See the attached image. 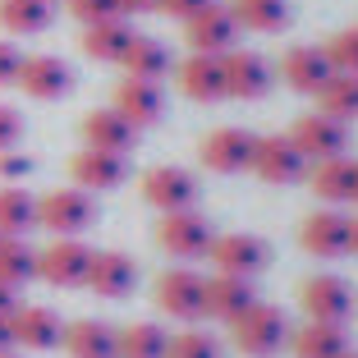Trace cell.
I'll return each instance as SVG.
<instances>
[{
	"label": "cell",
	"mask_w": 358,
	"mask_h": 358,
	"mask_svg": "<svg viewBox=\"0 0 358 358\" xmlns=\"http://www.w3.org/2000/svg\"><path fill=\"white\" fill-rule=\"evenodd\" d=\"M230 340H234V349L248 354V358H271V354H280V345L289 340V322H285V313L271 308V303H248L230 322Z\"/></svg>",
	"instance_id": "cell-1"
},
{
	"label": "cell",
	"mask_w": 358,
	"mask_h": 358,
	"mask_svg": "<svg viewBox=\"0 0 358 358\" xmlns=\"http://www.w3.org/2000/svg\"><path fill=\"white\" fill-rule=\"evenodd\" d=\"M92 221H96V202L83 189H55L46 198H37V225L51 230L55 239H78Z\"/></svg>",
	"instance_id": "cell-2"
},
{
	"label": "cell",
	"mask_w": 358,
	"mask_h": 358,
	"mask_svg": "<svg viewBox=\"0 0 358 358\" xmlns=\"http://www.w3.org/2000/svg\"><path fill=\"white\" fill-rule=\"evenodd\" d=\"M211 225L207 216H198V211H166L157 221V243L166 248L170 257H179V262H193V257H207L211 253Z\"/></svg>",
	"instance_id": "cell-3"
},
{
	"label": "cell",
	"mask_w": 358,
	"mask_h": 358,
	"mask_svg": "<svg viewBox=\"0 0 358 358\" xmlns=\"http://www.w3.org/2000/svg\"><path fill=\"white\" fill-rule=\"evenodd\" d=\"M202 294H207V280L193 266H170V271L157 275V308L170 313L175 322H198Z\"/></svg>",
	"instance_id": "cell-4"
},
{
	"label": "cell",
	"mask_w": 358,
	"mask_h": 358,
	"mask_svg": "<svg viewBox=\"0 0 358 358\" xmlns=\"http://www.w3.org/2000/svg\"><path fill=\"white\" fill-rule=\"evenodd\" d=\"M289 143H294L299 152H303V161H331V157H345V143H349V129L340 124V120L322 115V110H313V115H299L294 129H289Z\"/></svg>",
	"instance_id": "cell-5"
},
{
	"label": "cell",
	"mask_w": 358,
	"mask_h": 358,
	"mask_svg": "<svg viewBox=\"0 0 358 358\" xmlns=\"http://www.w3.org/2000/svg\"><path fill=\"white\" fill-rule=\"evenodd\" d=\"M253 170L262 184H299V179L308 175V161H303V152L289 143V134H271V138H257V148H253Z\"/></svg>",
	"instance_id": "cell-6"
},
{
	"label": "cell",
	"mask_w": 358,
	"mask_h": 358,
	"mask_svg": "<svg viewBox=\"0 0 358 358\" xmlns=\"http://www.w3.org/2000/svg\"><path fill=\"white\" fill-rule=\"evenodd\" d=\"M211 262H216V271L221 275H262L266 262H271V248H266V239H257V234H221V239H211Z\"/></svg>",
	"instance_id": "cell-7"
},
{
	"label": "cell",
	"mask_w": 358,
	"mask_h": 358,
	"mask_svg": "<svg viewBox=\"0 0 358 358\" xmlns=\"http://www.w3.org/2000/svg\"><path fill=\"white\" fill-rule=\"evenodd\" d=\"M299 243H303V253H313V257H345L349 243H354V221L336 207L313 211V216L299 225Z\"/></svg>",
	"instance_id": "cell-8"
},
{
	"label": "cell",
	"mask_w": 358,
	"mask_h": 358,
	"mask_svg": "<svg viewBox=\"0 0 358 358\" xmlns=\"http://www.w3.org/2000/svg\"><path fill=\"white\" fill-rule=\"evenodd\" d=\"M87 262H92V248L78 239H55L37 253V275L55 289H74L87 280Z\"/></svg>",
	"instance_id": "cell-9"
},
{
	"label": "cell",
	"mask_w": 358,
	"mask_h": 358,
	"mask_svg": "<svg viewBox=\"0 0 358 358\" xmlns=\"http://www.w3.org/2000/svg\"><path fill=\"white\" fill-rule=\"evenodd\" d=\"M299 303H303L308 322H336V327H345V317L354 313V289L340 275H308L303 289H299Z\"/></svg>",
	"instance_id": "cell-10"
},
{
	"label": "cell",
	"mask_w": 358,
	"mask_h": 358,
	"mask_svg": "<svg viewBox=\"0 0 358 358\" xmlns=\"http://www.w3.org/2000/svg\"><path fill=\"white\" fill-rule=\"evenodd\" d=\"M253 148H257V138L248 134V129L225 124V129H216V134L202 138L198 157H202V166L216 170V175H239V170L253 166Z\"/></svg>",
	"instance_id": "cell-11"
},
{
	"label": "cell",
	"mask_w": 358,
	"mask_h": 358,
	"mask_svg": "<svg viewBox=\"0 0 358 358\" xmlns=\"http://www.w3.org/2000/svg\"><path fill=\"white\" fill-rule=\"evenodd\" d=\"M14 83L28 96H37V101H60V96L74 92V69L60 55H28V60H19V78Z\"/></svg>",
	"instance_id": "cell-12"
},
{
	"label": "cell",
	"mask_w": 358,
	"mask_h": 358,
	"mask_svg": "<svg viewBox=\"0 0 358 358\" xmlns=\"http://www.w3.org/2000/svg\"><path fill=\"white\" fill-rule=\"evenodd\" d=\"M234 37H239V23H234V14L225 10V5H216V0H211L202 14H193V19L184 23V42H189L198 55L234 51Z\"/></svg>",
	"instance_id": "cell-13"
},
{
	"label": "cell",
	"mask_w": 358,
	"mask_h": 358,
	"mask_svg": "<svg viewBox=\"0 0 358 358\" xmlns=\"http://www.w3.org/2000/svg\"><path fill=\"white\" fill-rule=\"evenodd\" d=\"M143 198L166 216V211H189L198 202V179L179 166H152L143 175Z\"/></svg>",
	"instance_id": "cell-14"
},
{
	"label": "cell",
	"mask_w": 358,
	"mask_h": 358,
	"mask_svg": "<svg viewBox=\"0 0 358 358\" xmlns=\"http://www.w3.org/2000/svg\"><path fill=\"white\" fill-rule=\"evenodd\" d=\"M225 69V96H239V101H257V96L271 92V64L262 60L257 51H225L221 55Z\"/></svg>",
	"instance_id": "cell-15"
},
{
	"label": "cell",
	"mask_w": 358,
	"mask_h": 358,
	"mask_svg": "<svg viewBox=\"0 0 358 358\" xmlns=\"http://www.w3.org/2000/svg\"><path fill=\"white\" fill-rule=\"evenodd\" d=\"M83 285L101 299H124V294H134V285H138V262L129 253H92Z\"/></svg>",
	"instance_id": "cell-16"
},
{
	"label": "cell",
	"mask_w": 358,
	"mask_h": 358,
	"mask_svg": "<svg viewBox=\"0 0 358 358\" xmlns=\"http://www.w3.org/2000/svg\"><path fill=\"white\" fill-rule=\"evenodd\" d=\"M69 175H74V189L83 193H106V189H120L129 175L124 157H115V152H92L83 148L74 161H69Z\"/></svg>",
	"instance_id": "cell-17"
},
{
	"label": "cell",
	"mask_w": 358,
	"mask_h": 358,
	"mask_svg": "<svg viewBox=\"0 0 358 358\" xmlns=\"http://www.w3.org/2000/svg\"><path fill=\"white\" fill-rule=\"evenodd\" d=\"M83 143L92 152H115V157H124L138 143V129L120 115L115 106H106V110H87L83 115Z\"/></svg>",
	"instance_id": "cell-18"
},
{
	"label": "cell",
	"mask_w": 358,
	"mask_h": 358,
	"mask_svg": "<svg viewBox=\"0 0 358 358\" xmlns=\"http://www.w3.org/2000/svg\"><path fill=\"white\" fill-rule=\"evenodd\" d=\"M115 110H120V115H124L134 129L157 124L161 110H166L161 83H148V78H120V87H115Z\"/></svg>",
	"instance_id": "cell-19"
},
{
	"label": "cell",
	"mask_w": 358,
	"mask_h": 358,
	"mask_svg": "<svg viewBox=\"0 0 358 358\" xmlns=\"http://www.w3.org/2000/svg\"><path fill=\"white\" fill-rule=\"evenodd\" d=\"M10 327H14V345H23V349H55L64 340L60 313H51V308H42V303L14 308V313H10Z\"/></svg>",
	"instance_id": "cell-20"
},
{
	"label": "cell",
	"mask_w": 358,
	"mask_h": 358,
	"mask_svg": "<svg viewBox=\"0 0 358 358\" xmlns=\"http://www.w3.org/2000/svg\"><path fill=\"white\" fill-rule=\"evenodd\" d=\"M248 303H257L253 280L248 275H211L207 294H202V317H216V322H234Z\"/></svg>",
	"instance_id": "cell-21"
},
{
	"label": "cell",
	"mask_w": 358,
	"mask_h": 358,
	"mask_svg": "<svg viewBox=\"0 0 358 358\" xmlns=\"http://www.w3.org/2000/svg\"><path fill=\"white\" fill-rule=\"evenodd\" d=\"M331 74H336V69H331L322 46H294V51H285V60H280V78L294 87V92H308V96L322 92V83H327Z\"/></svg>",
	"instance_id": "cell-22"
},
{
	"label": "cell",
	"mask_w": 358,
	"mask_h": 358,
	"mask_svg": "<svg viewBox=\"0 0 358 358\" xmlns=\"http://www.w3.org/2000/svg\"><path fill=\"white\" fill-rule=\"evenodd\" d=\"M179 92L189 96V101H221V96H225L221 55H198V51H193L189 60L179 64Z\"/></svg>",
	"instance_id": "cell-23"
},
{
	"label": "cell",
	"mask_w": 358,
	"mask_h": 358,
	"mask_svg": "<svg viewBox=\"0 0 358 358\" xmlns=\"http://www.w3.org/2000/svg\"><path fill=\"white\" fill-rule=\"evenodd\" d=\"M60 345H64L69 358H120V331H110L106 322L83 317V322H69V327H64Z\"/></svg>",
	"instance_id": "cell-24"
},
{
	"label": "cell",
	"mask_w": 358,
	"mask_h": 358,
	"mask_svg": "<svg viewBox=\"0 0 358 358\" xmlns=\"http://www.w3.org/2000/svg\"><path fill=\"white\" fill-rule=\"evenodd\" d=\"M308 179H313V193H317L322 202H354V189H358V161H349V157L317 161Z\"/></svg>",
	"instance_id": "cell-25"
},
{
	"label": "cell",
	"mask_w": 358,
	"mask_h": 358,
	"mask_svg": "<svg viewBox=\"0 0 358 358\" xmlns=\"http://www.w3.org/2000/svg\"><path fill=\"white\" fill-rule=\"evenodd\" d=\"M289 349H294V358H340L349 354V340L345 327H336V322H308L289 336Z\"/></svg>",
	"instance_id": "cell-26"
},
{
	"label": "cell",
	"mask_w": 358,
	"mask_h": 358,
	"mask_svg": "<svg viewBox=\"0 0 358 358\" xmlns=\"http://www.w3.org/2000/svg\"><path fill=\"white\" fill-rule=\"evenodd\" d=\"M120 64H124V78H148V83H161V78L170 74V51L157 42V37L134 32V42H129L124 55H120Z\"/></svg>",
	"instance_id": "cell-27"
},
{
	"label": "cell",
	"mask_w": 358,
	"mask_h": 358,
	"mask_svg": "<svg viewBox=\"0 0 358 358\" xmlns=\"http://www.w3.org/2000/svg\"><path fill=\"white\" fill-rule=\"evenodd\" d=\"M129 42H134V28H129L124 19H106V23H92V28H83V55H92V60H106V64H120V55L129 51Z\"/></svg>",
	"instance_id": "cell-28"
},
{
	"label": "cell",
	"mask_w": 358,
	"mask_h": 358,
	"mask_svg": "<svg viewBox=\"0 0 358 358\" xmlns=\"http://www.w3.org/2000/svg\"><path fill=\"white\" fill-rule=\"evenodd\" d=\"M55 19L51 0H0V28L14 32V37H32V32H46Z\"/></svg>",
	"instance_id": "cell-29"
},
{
	"label": "cell",
	"mask_w": 358,
	"mask_h": 358,
	"mask_svg": "<svg viewBox=\"0 0 358 358\" xmlns=\"http://www.w3.org/2000/svg\"><path fill=\"white\" fill-rule=\"evenodd\" d=\"M230 14L248 32H280L289 23V0H230Z\"/></svg>",
	"instance_id": "cell-30"
},
{
	"label": "cell",
	"mask_w": 358,
	"mask_h": 358,
	"mask_svg": "<svg viewBox=\"0 0 358 358\" xmlns=\"http://www.w3.org/2000/svg\"><path fill=\"white\" fill-rule=\"evenodd\" d=\"M37 225V198L10 184V189H0V239H23V234Z\"/></svg>",
	"instance_id": "cell-31"
},
{
	"label": "cell",
	"mask_w": 358,
	"mask_h": 358,
	"mask_svg": "<svg viewBox=\"0 0 358 358\" xmlns=\"http://www.w3.org/2000/svg\"><path fill=\"white\" fill-rule=\"evenodd\" d=\"M317 106H322V115L340 120V124L358 120V74H331L317 92Z\"/></svg>",
	"instance_id": "cell-32"
},
{
	"label": "cell",
	"mask_w": 358,
	"mask_h": 358,
	"mask_svg": "<svg viewBox=\"0 0 358 358\" xmlns=\"http://www.w3.org/2000/svg\"><path fill=\"white\" fill-rule=\"evenodd\" d=\"M170 336L157 322H134L120 331V358H166Z\"/></svg>",
	"instance_id": "cell-33"
},
{
	"label": "cell",
	"mask_w": 358,
	"mask_h": 358,
	"mask_svg": "<svg viewBox=\"0 0 358 358\" xmlns=\"http://www.w3.org/2000/svg\"><path fill=\"white\" fill-rule=\"evenodd\" d=\"M0 280L14 285V289L37 280V253L23 239H0Z\"/></svg>",
	"instance_id": "cell-34"
},
{
	"label": "cell",
	"mask_w": 358,
	"mask_h": 358,
	"mask_svg": "<svg viewBox=\"0 0 358 358\" xmlns=\"http://www.w3.org/2000/svg\"><path fill=\"white\" fill-rule=\"evenodd\" d=\"M166 358H221V345L207 331H179V336H170Z\"/></svg>",
	"instance_id": "cell-35"
},
{
	"label": "cell",
	"mask_w": 358,
	"mask_h": 358,
	"mask_svg": "<svg viewBox=\"0 0 358 358\" xmlns=\"http://www.w3.org/2000/svg\"><path fill=\"white\" fill-rule=\"evenodd\" d=\"M322 51H327V60H331V69H336V74H358V28L336 32Z\"/></svg>",
	"instance_id": "cell-36"
},
{
	"label": "cell",
	"mask_w": 358,
	"mask_h": 358,
	"mask_svg": "<svg viewBox=\"0 0 358 358\" xmlns=\"http://www.w3.org/2000/svg\"><path fill=\"white\" fill-rule=\"evenodd\" d=\"M64 5H69V14H74L83 28L106 23V19H120V5H115V0H64Z\"/></svg>",
	"instance_id": "cell-37"
},
{
	"label": "cell",
	"mask_w": 358,
	"mask_h": 358,
	"mask_svg": "<svg viewBox=\"0 0 358 358\" xmlns=\"http://www.w3.org/2000/svg\"><path fill=\"white\" fill-rule=\"evenodd\" d=\"M32 175V157H23V152H0V179L5 184H19V179H28Z\"/></svg>",
	"instance_id": "cell-38"
},
{
	"label": "cell",
	"mask_w": 358,
	"mask_h": 358,
	"mask_svg": "<svg viewBox=\"0 0 358 358\" xmlns=\"http://www.w3.org/2000/svg\"><path fill=\"white\" fill-rule=\"evenodd\" d=\"M19 138H23V120H19V110L0 106V152H10Z\"/></svg>",
	"instance_id": "cell-39"
},
{
	"label": "cell",
	"mask_w": 358,
	"mask_h": 358,
	"mask_svg": "<svg viewBox=\"0 0 358 358\" xmlns=\"http://www.w3.org/2000/svg\"><path fill=\"white\" fill-rule=\"evenodd\" d=\"M207 5H211V0H157L161 14H170V19H184V23H189L193 14H202Z\"/></svg>",
	"instance_id": "cell-40"
},
{
	"label": "cell",
	"mask_w": 358,
	"mask_h": 358,
	"mask_svg": "<svg viewBox=\"0 0 358 358\" xmlns=\"http://www.w3.org/2000/svg\"><path fill=\"white\" fill-rule=\"evenodd\" d=\"M19 60H23V55L14 51L10 42H0V87H5V83H14V78H19Z\"/></svg>",
	"instance_id": "cell-41"
},
{
	"label": "cell",
	"mask_w": 358,
	"mask_h": 358,
	"mask_svg": "<svg viewBox=\"0 0 358 358\" xmlns=\"http://www.w3.org/2000/svg\"><path fill=\"white\" fill-rule=\"evenodd\" d=\"M120 5V19H129V14H152L157 10V0H115Z\"/></svg>",
	"instance_id": "cell-42"
},
{
	"label": "cell",
	"mask_w": 358,
	"mask_h": 358,
	"mask_svg": "<svg viewBox=\"0 0 358 358\" xmlns=\"http://www.w3.org/2000/svg\"><path fill=\"white\" fill-rule=\"evenodd\" d=\"M14 308H19V289H14V285H5V280H0V317H10Z\"/></svg>",
	"instance_id": "cell-43"
},
{
	"label": "cell",
	"mask_w": 358,
	"mask_h": 358,
	"mask_svg": "<svg viewBox=\"0 0 358 358\" xmlns=\"http://www.w3.org/2000/svg\"><path fill=\"white\" fill-rule=\"evenodd\" d=\"M14 345V327H10V317H0V354Z\"/></svg>",
	"instance_id": "cell-44"
},
{
	"label": "cell",
	"mask_w": 358,
	"mask_h": 358,
	"mask_svg": "<svg viewBox=\"0 0 358 358\" xmlns=\"http://www.w3.org/2000/svg\"><path fill=\"white\" fill-rule=\"evenodd\" d=\"M349 253H358V221H354V243H349Z\"/></svg>",
	"instance_id": "cell-45"
},
{
	"label": "cell",
	"mask_w": 358,
	"mask_h": 358,
	"mask_svg": "<svg viewBox=\"0 0 358 358\" xmlns=\"http://www.w3.org/2000/svg\"><path fill=\"white\" fill-rule=\"evenodd\" d=\"M0 358H14V354H10V349H5V354H0Z\"/></svg>",
	"instance_id": "cell-46"
},
{
	"label": "cell",
	"mask_w": 358,
	"mask_h": 358,
	"mask_svg": "<svg viewBox=\"0 0 358 358\" xmlns=\"http://www.w3.org/2000/svg\"><path fill=\"white\" fill-rule=\"evenodd\" d=\"M340 358H358V354H340Z\"/></svg>",
	"instance_id": "cell-47"
},
{
	"label": "cell",
	"mask_w": 358,
	"mask_h": 358,
	"mask_svg": "<svg viewBox=\"0 0 358 358\" xmlns=\"http://www.w3.org/2000/svg\"><path fill=\"white\" fill-rule=\"evenodd\" d=\"M354 202H358V189H354Z\"/></svg>",
	"instance_id": "cell-48"
},
{
	"label": "cell",
	"mask_w": 358,
	"mask_h": 358,
	"mask_svg": "<svg viewBox=\"0 0 358 358\" xmlns=\"http://www.w3.org/2000/svg\"><path fill=\"white\" fill-rule=\"evenodd\" d=\"M51 5H55V0H51Z\"/></svg>",
	"instance_id": "cell-49"
}]
</instances>
